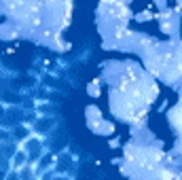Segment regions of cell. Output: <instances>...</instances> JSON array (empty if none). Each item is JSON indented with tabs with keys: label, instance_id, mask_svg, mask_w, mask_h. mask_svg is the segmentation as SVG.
I'll use <instances>...</instances> for the list:
<instances>
[{
	"label": "cell",
	"instance_id": "3957f363",
	"mask_svg": "<svg viewBox=\"0 0 182 180\" xmlns=\"http://www.w3.org/2000/svg\"><path fill=\"white\" fill-rule=\"evenodd\" d=\"M0 95L6 98V100H11V102H17V95H13V93H9V91H0Z\"/></svg>",
	"mask_w": 182,
	"mask_h": 180
},
{
	"label": "cell",
	"instance_id": "277c9868",
	"mask_svg": "<svg viewBox=\"0 0 182 180\" xmlns=\"http://www.w3.org/2000/svg\"><path fill=\"white\" fill-rule=\"evenodd\" d=\"M15 136H17V138H23V136H25V129H17Z\"/></svg>",
	"mask_w": 182,
	"mask_h": 180
},
{
	"label": "cell",
	"instance_id": "7a4b0ae2",
	"mask_svg": "<svg viewBox=\"0 0 182 180\" xmlns=\"http://www.w3.org/2000/svg\"><path fill=\"white\" fill-rule=\"evenodd\" d=\"M49 125H51V121H40L36 125V129H40V132H45V129H49Z\"/></svg>",
	"mask_w": 182,
	"mask_h": 180
},
{
	"label": "cell",
	"instance_id": "6da1fadb",
	"mask_svg": "<svg viewBox=\"0 0 182 180\" xmlns=\"http://www.w3.org/2000/svg\"><path fill=\"white\" fill-rule=\"evenodd\" d=\"M6 117H9V119H6V121H9V123H13V121H17V117H21V114H19V112H17V110H11V112H9V114H6Z\"/></svg>",
	"mask_w": 182,
	"mask_h": 180
}]
</instances>
